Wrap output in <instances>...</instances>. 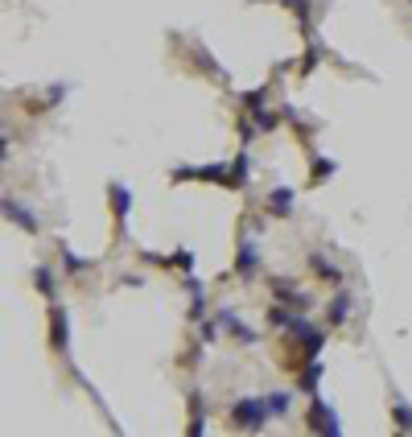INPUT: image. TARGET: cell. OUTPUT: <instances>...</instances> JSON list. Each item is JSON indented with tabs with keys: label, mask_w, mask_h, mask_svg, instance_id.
<instances>
[{
	"label": "cell",
	"mask_w": 412,
	"mask_h": 437,
	"mask_svg": "<svg viewBox=\"0 0 412 437\" xmlns=\"http://www.w3.org/2000/svg\"><path fill=\"white\" fill-rule=\"evenodd\" d=\"M351 306H355V302H351V293H342V289H338V293H334V302L326 306V322H330V326H342V322H346V313H351Z\"/></svg>",
	"instance_id": "obj_9"
},
{
	"label": "cell",
	"mask_w": 412,
	"mask_h": 437,
	"mask_svg": "<svg viewBox=\"0 0 412 437\" xmlns=\"http://www.w3.org/2000/svg\"><path fill=\"white\" fill-rule=\"evenodd\" d=\"M112 211H116L120 227H124V218H128V211H132V194H128L124 182H112Z\"/></svg>",
	"instance_id": "obj_10"
},
{
	"label": "cell",
	"mask_w": 412,
	"mask_h": 437,
	"mask_svg": "<svg viewBox=\"0 0 412 437\" xmlns=\"http://www.w3.org/2000/svg\"><path fill=\"white\" fill-rule=\"evenodd\" d=\"M273 297L284 302V306H293V309H310V293L293 289V281H273Z\"/></svg>",
	"instance_id": "obj_6"
},
{
	"label": "cell",
	"mask_w": 412,
	"mask_h": 437,
	"mask_svg": "<svg viewBox=\"0 0 412 437\" xmlns=\"http://www.w3.org/2000/svg\"><path fill=\"white\" fill-rule=\"evenodd\" d=\"M256 132H260V128H256V124H247V120H243V124H239V136H243V140H247V145H252V136H256Z\"/></svg>",
	"instance_id": "obj_30"
},
{
	"label": "cell",
	"mask_w": 412,
	"mask_h": 437,
	"mask_svg": "<svg viewBox=\"0 0 412 437\" xmlns=\"http://www.w3.org/2000/svg\"><path fill=\"white\" fill-rule=\"evenodd\" d=\"M49 339H54L58 355H70V313L58 306L49 309Z\"/></svg>",
	"instance_id": "obj_4"
},
{
	"label": "cell",
	"mask_w": 412,
	"mask_h": 437,
	"mask_svg": "<svg viewBox=\"0 0 412 437\" xmlns=\"http://www.w3.org/2000/svg\"><path fill=\"white\" fill-rule=\"evenodd\" d=\"M338 174V161H330V157H314V182H326V177Z\"/></svg>",
	"instance_id": "obj_19"
},
{
	"label": "cell",
	"mask_w": 412,
	"mask_h": 437,
	"mask_svg": "<svg viewBox=\"0 0 412 437\" xmlns=\"http://www.w3.org/2000/svg\"><path fill=\"white\" fill-rule=\"evenodd\" d=\"M310 268H314V272H318V276H326V281H330V285H338V281H342V272H338V268H334V264L326 260V256H321V252H310Z\"/></svg>",
	"instance_id": "obj_13"
},
{
	"label": "cell",
	"mask_w": 412,
	"mask_h": 437,
	"mask_svg": "<svg viewBox=\"0 0 412 437\" xmlns=\"http://www.w3.org/2000/svg\"><path fill=\"white\" fill-rule=\"evenodd\" d=\"M252 120H256V128H260V132H273L276 124H280V116H276V112H264V108H256Z\"/></svg>",
	"instance_id": "obj_21"
},
{
	"label": "cell",
	"mask_w": 412,
	"mask_h": 437,
	"mask_svg": "<svg viewBox=\"0 0 412 437\" xmlns=\"http://www.w3.org/2000/svg\"><path fill=\"white\" fill-rule=\"evenodd\" d=\"M219 339V318L215 322H202V343H215Z\"/></svg>",
	"instance_id": "obj_27"
},
{
	"label": "cell",
	"mask_w": 412,
	"mask_h": 437,
	"mask_svg": "<svg viewBox=\"0 0 412 437\" xmlns=\"http://www.w3.org/2000/svg\"><path fill=\"white\" fill-rule=\"evenodd\" d=\"M289 334H293V339L301 343L305 359H318V355H321V347H326V330H318V326H314V322H305V318H297Z\"/></svg>",
	"instance_id": "obj_2"
},
{
	"label": "cell",
	"mask_w": 412,
	"mask_h": 437,
	"mask_svg": "<svg viewBox=\"0 0 412 437\" xmlns=\"http://www.w3.org/2000/svg\"><path fill=\"white\" fill-rule=\"evenodd\" d=\"M310 429H314V434H326V437H338V434H342V425H338L334 408H330V404H321V400L310 404Z\"/></svg>",
	"instance_id": "obj_5"
},
{
	"label": "cell",
	"mask_w": 412,
	"mask_h": 437,
	"mask_svg": "<svg viewBox=\"0 0 412 437\" xmlns=\"http://www.w3.org/2000/svg\"><path fill=\"white\" fill-rule=\"evenodd\" d=\"M62 260H66V272H83V268H87V260H79L70 248H62Z\"/></svg>",
	"instance_id": "obj_23"
},
{
	"label": "cell",
	"mask_w": 412,
	"mask_h": 437,
	"mask_svg": "<svg viewBox=\"0 0 412 437\" xmlns=\"http://www.w3.org/2000/svg\"><path fill=\"white\" fill-rule=\"evenodd\" d=\"M206 413H202V392H190V434H206V421H202Z\"/></svg>",
	"instance_id": "obj_12"
},
{
	"label": "cell",
	"mask_w": 412,
	"mask_h": 437,
	"mask_svg": "<svg viewBox=\"0 0 412 437\" xmlns=\"http://www.w3.org/2000/svg\"><path fill=\"white\" fill-rule=\"evenodd\" d=\"M247 174H252V161H247V153H239V157L231 161V186H227V190H243Z\"/></svg>",
	"instance_id": "obj_14"
},
{
	"label": "cell",
	"mask_w": 412,
	"mask_h": 437,
	"mask_svg": "<svg viewBox=\"0 0 412 437\" xmlns=\"http://www.w3.org/2000/svg\"><path fill=\"white\" fill-rule=\"evenodd\" d=\"M293 322H297V313L284 306V302L273 306V313H268V326H273V330H293Z\"/></svg>",
	"instance_id": "obj_16"
},
{
	"label": "cell",
	"mask_w": 412,
	"mask_h": 437,
	"mask_svg": "<svg viewBox=\"0 0 412 437\" xmlns=\"http://www.w3.org/2000/svg\"><path fill=\"white\" fill-rule=\"evenodd\" d=\"M33 285H38V293L54 302V293H58V285H54V272L49 268H33Z\"/></svg>",
	"instance_id": "obj_18"
},
{
	"label": "cell",
	"mask_w": 412,
	"mask_h": 437,
	"mask_svg": "<svg viewBox=\"0 0 412 437\" xmlns=\"http://www.w3.org/2000/svg\"><path fill=\"white\" fill-rule=\"evenodd\" d=\"M165 264H169V268H190V264H194V252H178V256H165Z\"/></svg>",
	"instance_id": "obj_25"
},
{
	"label": "cell",
	"mask_w": 412,
	"mask_h": 437,
	"mask_svg": "<svg viewBox=\"0 0 412 437\" xmlns=\"http://www.w3.org/2000/svg\"><path fill=\"white\" fill-rule=\"evenodd\" d=\"M256 268H260V252H256L252 239H243L239 244V256H235V272L239 276H256Z\"/></svg>",
	"instance_id": "obj_8"
},
{
	"label": "cell",
	"mask_w": 412,
	"mask_h": 437,
	"mask_svg": "<svg viewBox=\"0 0 412 437\" xmlns=\"http://www.w3.org/2000/svg\"><path fill=\"white\" fill-rule=\"evenodd\" d=\"M318 380H321V363L318 359H310V367H305V371H301V380H297V388H301V392H318Z\"/></svg>",
	"instance_id": "obj_17"
},
{
	"label": "cell",
	"mask_w": 412,
	"mask_h": 437,
	"mask_svg": "<svg viewBox=\"0 0 412 437\" xmlns=\"http://www.w3.org/2000/svg\"><path fill=\"white\" fill-rule=\"evenodd\" d=\"M243 103H247L252 112H256V108H264V91H260V87H256V91H243Z\"/></svg>",
	"instance_id": "obj_26"
},
{
	"label": "cell",
	"mask_w": 412,
	"mask_h": 437,
	"mask_svg": "<svg viewBox=\"0 0 412 437\" xmlns=\"http://www.w3.org/2000/svg\"><path fill=\"white\" fill-rule=\"evenodd\" d=\"M318 62H321V42H318V38H314V45H310V54H305V62H301V71L310 75V71H314Z\"/></svg>",
	"instance_id": "obj_22"
},
{
	"label": "cell",
	"mask_w": 412,
	"mask_h": 437,
	"mask_svg": "<svg viewBox=\"0 0 412 437\" xmlns=\"http://www.w3.org/2000/svg\"><path fill=\"white\" fill-rule=\"evenodd\" d=\"M215 318H219V326H223V330H231V339H235V343H256V330H247V326H243L231 309H219Z\"/></svg>",
	"instance_id": "obj_7"
},
{
	"label": "cell",
	"mask_w": 412,
	"mask_h": 437,
	"mask_svg": "<svg viewBox=\"0 0 412 437\" xmlns=\"http://www.w3.org/2000/svg\"><path fill=\"white\" fill-rule=\"evenodd\" d=\"M264 400H268L273 417H284V413H289V404H293V396H289V392H268Z\"/></svg>",
	"instance_id": "obj_20"
},
{
	"label": "cell",
	"mask_w": 412,
	"mask_h": 437,
	"mask_svg": "<svg viewBox=\"0 0 412 437\" xmlns=\"http://www.w3.org/2000/svg\"><path fill=\"white\" fill-rule=\"evenodd\" d=\"M268 211H273V215H289V211H293V190H289V186H280V190L268 194Z\"/></svg>",
	"instance_id": "obj_15"
},
{
	"label": "cell",
	"mask_w": 412,
	"mask_h": 437,
	"mask_svg": "<svg viewBox=\"0 0 412 437\" xmlns=\"http://www.w3.org/2000/svg\"><path fill=\"white\" fill-rule=\"evenodd\" d=\"M202 309H206V297H194L190 302V322H202Z\"/></svg>",
	"instance_id": "obj_28"
},
{
	"label": "cell",
	"mask_w": 412,
	"mask_h": 437,
	"mask_svg": "<svg viewBox=\"0 0 412 437\" xmlns=\"http://www.w3.org/2000/svg\"><path fill=\"white\" fill-rule=\"evenodd\" d=\"M273 417V408H268V400H239L235 408H231V425L235 429H264V421Z\"/></svg>",
	"instance_id": "obj_1"
},
{
	"label": "cell",
	"mask_w": 412,
	"mask_h": 437,
	"mask_svg": "<svg viewBox=\"0 0 412 437\" xmlns=\"http://www.w3.org/2000/svg\"><path fill=\"white\" fill-rule=\"evenodd\" d=\"M185 289H190V297H206V285H202L198 276H190V281H185Z\"/></svg>",
	"instance_id": "obj_29"
},
{
	"label": "cell",
	"mask_w": 412,
	"mask_h": 437,
	"mask_svg": "<svg viewBox=\"0 0 412 437\" xmlns=\"http://www.w3.org/2000/svg\"><path fill=\"white\" fill-rule=\"evenodd\" d=\"M178 182H219V186H231V170L227 165H185V170H174Z\"/></svg>",
	"instance_id": "obj_3"
},
{
	"label": "cell",
	"mask_w": 412,
	"mask_h": 437,
	"mask_svg": "<svg viewBox=\"0 0 412 437\" xmlns=\"http://www.w3.org/2000/svg\"><path fill=\"white\" fill-rule=\"evenodd\" d=\"M392 417H396V425H400V429H412V408H409V404H396V413H392Z\"/></svg>",
	"instance_id": "obj_24"
},
{
	"label": "cell",
	"mask_w": 412,
	"mask_h": 437,
	"mask_svg": "<svg viewBox=\"0 0 412 437\" xmlns=\"http://www.w3.org/2000/svg\"><path fill=\"white\" fill-rule=\"evenodd\" d=\"M4 215H8V223H17L21 231H29V235H38V218L29 215L25 207H17V202H4Z\"/></svg>",
	"instance_id": "obj_11"
}]
</instances>
